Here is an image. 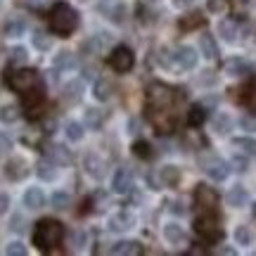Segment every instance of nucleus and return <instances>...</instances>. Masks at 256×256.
I'll list each match as a JSON object with an SVG mask.
<instances>
[{"mask_svg":"<svg viewBox=\"0 0 256 256\" xmlns=\"http://www.w3.org/2000/svg\"><path fill=\"white\" fill-rule=\"evenodd\" d=\"M202 24H204V17H202V12H192V14H188V17L180 19V28H185V31L200 28Z\"/></svg>","mask_w":256,"mask_h":256,"instance_id":"37","label":"nucleus"},{"mask_svg":"<svg viewBox=\"0 0 256 256\" xmlns=\"http://www.w3.org/2000/svg\"><path fill=\"white\" fill-rule=\"evenodd\" d=\"M5 174L10 180H22L28 176V164L24 156H12L8 164H5Z\"/></svg>","mask_w":256,"mask_h":256,"instance_id":"14","label":"nucleus"},{"mask_svg":"<svg viewBox=\"0 0 256 256\" xmlns=\"http://www.w3.org/2000/svg\"><path fill=\"white\" fill-rule=\"evenodd\" d=\"M0 8H2V0H0Z\"/></svg>","mask_w":256,"mask_h":256,"instance_id":"56","label":"nucleus"},{"mask_svg":"<svg viewBox=\"0 0 256 256\" xmlns=\"http://www.w3.org/2000/svg\"><path fill=\"white\" fill-rule=\"evenodd\" d=\"M194 202L200 204L202 209H214V206L218 204V194H216V190H211L209 185H197Z\"/></svg>","mask_w":256,"mask_h":256,"instance_id":"15","label":"nucleus"},{"mask_svg":"<svg viewBox=\"0 0 256 256\" xmlns=\"http://www.w3.org/2000/svg\"><path fill=\"white\" fill-rule=\"evenodd\" d=\"M171 88L168 86H164V83H152L150 88H147V100H150V104L152 107H156V110H164L166 104L171 102Z\"/></svg>","mask_w":256,"mask_h":256,"instance_id":"10","label":"nucleus"},{"mask_svg":"<svg viewBox=\"0 0 256 256\" xmlns=\"http://www.w3.org/2000/svg\"><path fill=\"white\" fill-rule=\"evenodd\" d=\"M223 69H226V74H228V76L240 78V76H249V74H252V64H249L247 60H242V57H230Z\"/></svg>","mask_w":256,"mask_h":256,"instance_id":"16","label":"nucleus"},{"mask_svg":"<svg viewBox=\"0 0 256 256\" xmlns=\"http://www.w3.org/2000/svg\"><path fill=\"white\" fill-rule=\"evenodd\" d=\"M180 168L176 164H166V166H162L159 168V180L166 185V188H176V185L180 183Z\"/></svg>","mask_w":256,"mask_h":256,"instance_id":"22","label":"nucleus"},{"mask_svg":"<svg viewBox=\"0 0 256 256\" xmlns=\"http://www.w3.org/2000/svg\"><path fill=\"white\" fill-rule=\"evenodd\" d=\"M230 164L235 166V171H240V174H244V171L249 168V159H247V156H242V154H235V156H232V162H230Z\"/></svg>","mask_w":256,"mask_h":256,"instance_id":"45","label":"nucleus"},{"mask_svg":"<svg viewBox=\"0 0 256 256\" xmlns=\"http://www.w3.org/2000/svg\"><path fill=\"white\" fill-rule=\"evenodd\" d=\"M112 254H116V256H138V254H142V244H140L138 240H121V242H116V244L112 247Z\"/></svg>","mask_w":256,"mask_h":256,"instance_id":"18","label":"nucleus"},{"mask_svg":"<svg viewBox=\"0 0 256 256\" xmlns=\"http://www.w3.org/2000/svg\"><path fill=\"white\" fill-rule=\"evenodd\" d=\"M50 204H52V209L64 211L66 206H69V204H72V197H69V192L57 190V192H52V197H50Z\"/></svg>","mask_w":256,"mask_h":256,"instance_id":"35","label":"nucleus"},{"mask_svg":"<svg viewBox=\"0 0 256 256\" xmlns=\"http://www.w3.org/2000/svg\"><path fill=\"white\" fill-rule=\"evenodd\" d=\"M48 159L55 166H69L72 164V152L64 145H50L48 147Z\"/></svg>","mask_w":256,"mask_h":256,"instance_id":"19","label":"nucleus"},{"mask_svg":"<svg viewBox=\"0 0 256 256\" xmlns=\"http://www.w3.org/2000/svg\"><path fill=\"white\" fill-rule=\"evenodd\" d=\"M206 8H209V12L218 14V12L226 10V0H206Z\"/></svg>","mask_w":256,"mask_h":256,"instance_id":"48","label":"nucleus"},{"mask_svg":"<svg viewBox=\"0 0 256 256\" xmlns=\"http://www.w3.org/2000/svg\"><path fill=\"white\" fill-rule=\"evenodd\" d=\"M240 126H242V130L254 133V130H256V119H254V116H249V114H244V116L240 119Z\"/></svg>","mask_w":256,"mask_h":256,"instance_id":"47","label":"nucleus"},{"mask_svg":"<svg viewBox=\"0 0 256 256\" xmlns=\"http://www.w3.org/2000/svg\"><path fill=\"white\" fill-rule=\"evenodd\" d=\"M22 202H24V206H26V209L38 211V209H43V204H46V194H43L40 188H26Z\"/></svg>","mask_w":256,"mask_h":256,"instance_id":"17","label":"nucleus"},{"mask_svg":"<svg viewBox=\"0 0 256 256\" xmlns=\"http://www.w3.org/2000/svg\"><path fill=\"white\" fill-rule=\"evenodd\" d=\"M254 216H256V204H254Z\"/></svg>","mask_w":256,"mask_h":256,"instance_id":"55","label":"nucleus"},{"mask_svg":"<svg viewBox=\"0 0 256 256\" xmlns=\"http://www.w3.org/2000/svg\"><path fill=\"white\" fill-rule=\"evenodd\" d=\"M17 119H19L17 104H2V107H0V121H2V124H14Z\"/></svg>","mask_w":256,"mask_h":256,"instance_id":"36","label":"nucleus"},{"mask_svg":"<svg viewBox=\"0 0 256 256\" xmlns=\"http://www.w3.org/2000/svg\"><path fill=\"white\" fill-rule=\"evenodd\" d=\"M83 168L92 180H104L107 178V162L102 159L98 152H88L83 156Z\"/></svg>","mask_w":256,"mask_h":256,"instance_id":"7","label":"nucleus"},{"mask_svg":"<svg viewBox=\"0 0 256 256\" xmlns=\"http://www.w3.org/2000/svg\"><path fill=\"white\" fill-rule=\"evenodd\" d=\"M10 60H12V64H26L28 62V50L22 46L12 48V50H10Z\"/></svg>","mask_w":256,"mask_h":256,"instance_id":"43","label":"nucleus"},{"mask_svg":"<svg viewBox=\"0 0 256 256\" xmlns=\"http://www.w3.org/2000/svg\"><path fill=\"white\" fill-rule=\"evenodd\" d=\"M36 72L34 69H19V72H12L10 74V78H8V83H10V88L12 90H17V92H26L28 88H34L36 86Z\"/></svg>","mask_w":256,"mask_h":256,"instance_id":"8","label":"nucleus"},{"mask_svg":"<svg viewBox=\"0 0 256 256\" xmlns=\"http://www.w3.org/2000/svg\"><path fill=\"white\" fill-rule=\"evenodd\" d=\"M26 19H22V17H14V19H10L8 24H5V36L8 38H22L24 34H26Z\"/></svg>","mask_w":256,"mask_h":256,"instance_id":"30","label":"nucleus"},{"mask_svg":"<svg viewBox=\"0 0 256 256\" xmlns=\"http://www.w3.org/2000/svg\"><path fill=\"white\" fill-rule=\"evenodd\" d=\"M194 232L200 235L204 242H218L220 240V226L218 220L214 218V216H200V218L194 220Z\"/></svg>","mask_w":256,"mask_h":256,"instance_id":"5","label":"nucleus"},{"mask_svg":"<svg viewBox=\"0 0 256 256\" xmlns=\"http://www.w3.org/2000/svg\"><path fill=\"white\" fill-rule=\"evenodd\" d=\"M226 200H228L230 206H235V209H242V206H244V204L249 202V192L244 190V185L238 183V185H232V188L228 190V197H226Z\"/></svg>","mask_w":256,"mask_h":256,"instance_id":"25","label":"nucleus"},{"mask_svg":"<svg viewBox=\"0 0 256 256\" xmlns=\"http://www.w3.org/2000/svg\"><path fill=\"white\" fill-rule=\"evenodd\" d=\"M83 90H86L83 81H78V78H72L69 83H64L62 98H64L66 102H78V100L83 98Z\"/></svg>","mask_w":256,"mask_h":256,"instance_id":"24","label":"nucleus"},{"mask_svg":"<svg viewBox=\"0 0 256 256\" xmlns=\"http://www.w3.org/2000/svg\"><path fill=\"white\" fill-rule=\"evenodd\" d=\"M162 235H164L166 244H171V247H180V244H185V242H188L185 228L180 226V223H176V220H168V223H164Z\"/></svg>","mask_w":256,"mask_h":256,"instance_id":"12","label":"nucleus"},{"mask_svg":"<svg viewBox=\"0 0 256 256\" xmlns=\"http://www.w3.org/2000/svg\"><path fill=\"white\" fill-rule=\"evenodd\" d=\"M204 119H206V112H204V107H202V104H194V107L190 110V114H188L190 126H202V124H204Z\"/></svg>","mask_w":256,"mask_h":256,"instance_id":"40","label":"nucleus"},{"mask_svg":"<svg viewBox=\"0 0 256 256\" xmlns=\"http://www.w3.org/2000/svg\"><path fill=\"white\" fill-rule=\"evenodd\" d=\"M202 168H204V174L209 176L211 180H216V183H220V180H226L230 174V164L226 162V159H220V156L216 154H209L202 159Z\"/></svg>","mask_w":256,"mask_h":256,"instance_id":"3","label":"nucleus"},{"mask_svg":"<svg viewBox=\"0 0 256 256\" xmlns=\"http://www.w3.org/2000/svg\"><path fill=\"white\" fill-rule=\"evenodd\" d=\"M197 62H200V55H197V50L192 46H180L174 52V64L180 72H192L197 66Z\"/></svg>","mask_w":256,"mask_h":256,"instance_id":"9","label":"nucleus"},{"mask_svg":"<svg viewBox=\"0 0 256 256\" xmlns=\"http://www.w3.org/2000/svg\"><path fill=\"white\" fill-rule=\"evenodd\" d=\"M200 86H204V88H206V86H216V76L211 72H204L200 76Z\"/></svg>","mask_w":256,"mask_h":256,"instance_id":"49","label":"nucleus"},{"mask_svg":"<svg viewBox=\"0 0 256 256\" xmlns=\"http://www.w3.org/2000/svg\"><path fill=\"white\" fill-rule=\"evenodd\" d=\"M64 240V226L60 220H52V218H43L36 223V228H34V244L38 249H48L57 247L60 242Z\"/></svg>","mask_w":256,"mask_h":256,"instance_id":"1","label":"nucleus"},{"mask_svg":"<svg viewBox=\"0 0 256 256\" xmlns=\"http://www.w3.org/2000/svg\"><path fill=\"white\" fill-rule=\"evenodd\" d=\"M164 114H166V112L156 110V107H154V114H152V124H154V126L159 128V130H162V133H164V130H168V128H171V121L166 119Z\"/></svg>","mask_w":256,"mask_h":256,"instance_id":"44","label":"nucleus"},{"mask_svg":"<svg viewBox=\"0 0 256 256\" xmlns=\"http://www.w3.org/2000/svg\"><path fill=\"white\" fill-rule=\"evenodd\" d=\"M211 130H214L216 136H228L230 130H232V116H230L228 112H218V114L211 119Z\"/></svg>","mask_w":256,"mask_h":256,"instance_id":"20","label":"nucleus"},{"mask_svg":"<svg viewBox=\"0 0 256 256\" xmlns=\"http://www.w3.org/2000/svg\"><path fill=\"white\" fill-rule=\"evenodd\" d=\"M133 154L136 156H140V159H152V145L147 142V140H136L133 142Z\"/></svg>","mask_w":256,"mask_h":256,"instance_id":"39","label":"nucleus"},{"mask_svg":"<svg viewBox=\"0 0 256 256\" xmlns=\"http://www.w3.org/2000/svg\"><path fill=\"white\" fill-rule=\"evenodd\" d=\"M40 102H43V92H40V90H34V88H28V90L24 92V104H26L28 110L38 107Z\"/></svg>","mask_w":256,"mask_h":256,"instance_id":"42","label":"nucleus"},{"mask_svg":"<svg viewBox=\"0 0 256 256\" xmlns=\"http://www.w3.org/2000/svg\"><path fill=\"white\" fill-rule=\"evenodd\" d=\"M92 95H95V100L98 102H110L114 98V83L110 78H100V81H95L92 86Z\"/></svg>","mask_w":256,"mask_h":256,"instance_id":"23","label":"nucleus"},{"mask_svg":"<svg viewBox=\"0 0 256 256\" xmlns=\"http://www.w3.org/2000/svg\"><path fill=\"white\" fill-rule=\"evenodd\" d=\"M31 43H34V48H36V50H40V52H48V50H52V38L46 36L43 31H36V34L31 36Z\"/></svg>","mask_w":256,"mask_h":256,"instance_id":"34","label":"nucleus"},{"mask_svg":"<svg viewBox=\"0 0 256 256\" xmlns=\"http://www.w3.org/2000/svg\"><path fill=\"white\" fill-rule=\"evenodd\" d=\"M232 147H238L240 152H244V154H256V138H249V136L235 138Z\"/></svg>","mask_w":256,"mask_h":256,"instance_id":"33","label":"nucleus"},{"mask_svg":"<svg viewBox=\"0 0 256 256\" xmlns=\"http://www.w3.org/2000/svg\"><path fill=\"white\" fill-rule=\"evenodd\" d=\"M83 121H86L88 128L98 130V128H102V124H104V112H102L100 107H88V110L83 112Z\"/></svg>","mask_w":256,"mask_h":256,"instance_id":"27","label":"nucleus"},{"mask_svg":"<svg viewBox=\"0 0 256 256\" xmlns=\"http://www.w3.org/2000/svg\"><path fill=\"white\" fill-rule=\"evenodd\" d=\"M136 223H138V218H136V214L133 211H128V209H121V211H116V214H112L110 218H107V228L112 230V232H128V230H133L136 228Z\"/></svg>","mask_w":256,"mask_h":256,"instance_id":"6","label":"nucleus"},{"mask_svg":"<svg viewBox=\"0 0 256 256\" xmlns=\"http://www.w3.org/2000/svg\"><path fill=\"white\" fill-rule=\"evenodd\" d=\"M244 102H247V107L252 112H256V81L252 83L247 88V95H244Z\"/></svg>","mask_w":256,"mask_h":256,"instance_id":"46","label":"nucleus"},{"mask_svg":"<svg viewBox=\"0 0 256 256\" xmlns=\"http://www.w3.org/2000/svg\"><path fill=\"white\" fill-rule=\"evenodd\" d=\"M218 34L226 43H238V36H240L238 22H232V19H223V22H218Z\"/></svg>","mask_w":256,"mask_h":256,"instance_id":"26","label":"nucleus"},{"mask_svg":"<svg viewBox=\"0 0 256 256\" xmlns=\"http://www.w3.org/2000/svg\"><path fill=\"white\" fill-rule=\"evenodd\" d=\"M52 66H55L57 72H74V69L78 66V60H76V55H74V52H69V50H62L60 55H55V60H52Z\"/></svg>","mask_w":256,"mask_h":256,"instance_id":"21","label":"nucleus"},{"mask_svg":"<svg viewBox=\"0 0 256 256\" xmlns=\"http://www.w3.org/2000/svg\"><path fill=\"white\" fill-rule=\"evenodd\" d=\"M76 24H78V12L72 5L57 2L55 8L50 10V26H52L55 34L66 36V34H72L74 28H76Z\"/></svg>","mask_w":256,"mask_h":256,"instance_id":"2","label":"nucleus"},{"mask_svg":"<svg viewBox=\"0 0 256 256\" xmlns=\"http://www.w3.org/2000/svg\"><path fill=\"white\" fill-rule=\"evenodd\" d=\"M10 204H12V202H10V194L0 192V216H5V214L10 211Z\"/></svg>","mask_w":256,"mask_h":256,"instance_id":"50","label":"nucleus"},{"mask_svg":"<svg viewBox=\"0 0 256 256\" xmlns=\"http://www.w3.org/2000/svg\"><path fill=\"white\" fill-rule=\"evenodd\" d=\"M126 128H130L128 133H138V121H136V119H130V121L126 124Z\"/></svg>","mask_w":256,"mask_h":256,"instance_id":"54","label":"nucleus"},{"mask_svg":"<svg viewBox=\"0 0 256 256\" xmlns=\"http://www.w3.org/2000/svg\"><path fill=\"white\" fill-rule=\"evenodd\" d=\"M98 12L102 17L112 19V22H121L126 14V2L124 0H100L98 2Z\"/></svg>","mask_w":256,"mask_h":256,"instance_id":"11","label":"nucleus"},{"mask_svg":"<svg viewBox=\"0 0 256 256\" xmlns=\"http://www.w3.org/2000/svg\"><path fill=\"white\" fill-rule=\"evenodd\" d=\"M36 176L40 178V180H46V183H52L57 178V168L55 164L50 162V159H40L36 164Z\"/></svg>","mask_w":256,"mask_h":256,"instance_id":"29","label":"nucleus"},{"mask_svg":"<svg viewBox=\"0 0 256 256\" xmlns=\"http://www.w3.org/2000/svg\"><path fill=\"white\" fill-rule=\"evenodd\" d=\"M232 238H235V244H240V247H252L254 244V230L249 226H238Z\"/></svg>","mask_w":256,"mask_h":256,"instance_id":"31","label":"nucleus"},{"mask_svg":"<svg viewBox=\"0 0 256 256\" xmlns=\"http://www.w3.org/2000/svg\"><path fill=\"white\" fill-rule=\"evenodd\" d=\"M110 64L114 72L119 74H126L133 69V64H136V55H133V50L128 46H116L114 50L110 52Z\"/></svg>","mask_w":256,"mask_h":256,"instance_id":"4","label":"nucleus"},{"mask_svg":"<svg viewBox=\"0 0 256 256\" xmlns=\"http://www.w3.org/2000/svg\"><path fill=\"white\" fill-rule=\"evenodd\" d=\"M10 228H12V230H22V228H24V226H22V216H14V218H12V223H10Z\"/></svg>","mask_w":256,"mask_h":256,"instance_id":"53","label":"nucleus"},{"mask_svg":"<svg viewBox=\"0 0 256 256\" xmlns=\"http://www.w3.org/2000/svg\"><path fill=\"white\" fill-rule=\"evenodd\" d=\"M5 254L8 256H26L28 249L24 242H19V240H12V242H8V247H5Z\"/></svg>","mask_w":256,"mask_h":256,"instance_id":"41","label":"nucleus"},{"mask_svg":"<svg viewBox=\"0 0 256 256\" xmlns=\"http://www.w3.org/2000/svg\"><path fill=\"white\" fill-rule=\"evenodd\" d=\"M112 43V36H107V34H98V36H92L90 38V50H95V52H104L107 48H110Z\"/></svg>","mask_w":256,"mask_h":256,"instance_id":"38","label":"nucleus"},{"mask_svg":"<svg viewBox=\"0 0 256 256\" xmlns=\"http://www.w3.org/2000/svg\"><path fill=\"white\" fill-rule=\"evenodd\" d=\"M171 211H174V214H178V216H183L185 211V202H180V200H176V202H171Z\"/></svg>","mask_w":256,"mask_h":256,"instance_id":"51","label":"nucleus"},{"mask_svg":"<svg viewBox=\"0 0 256 256\" xmlns=\"http://www.w3.org/2000/svg\"><path fill=\"white\" fill-rule=\"evenodd\" d=\"M112 190L116 194H128L133 190V174L128 168H116V174L112 178Z\"/></svg>","mask_w":256,"mask_h":256,"instance_id":"13","label":"nucleus"},{"mask_svg":"<svg viewBox=\"0 0 256 256\" xmlns=\"http://www.w3.org/2000/svg\"><path fill=\"white\" fill-rule=\"evenodd\" d=\"M171 5H174L176 10H188L194 5V0H171Z\"/></svg>","mask_w":256,"mask_h":256,"instance_id":"52","label":"nucleus"},{"mask_svg":"<svg viewBox=\"0 0 256 256\" xmlns=\"http://www.w3.org/2000/svg\"><path fill=\"white\" fill-rule=\"evenodd\" d=\"M64 136H66L69 142H81L83 136H86V130H83V126L78 121H66V124H64Z\"/></svg>","mask_w":256,"mask_h":256,"instance_id":"32","label":"nucleus"},{"mask_svg":"<svg viewBox=\"0 0 256 256\" xmlns=\"http://www.w3.org/2000/svg\"><path fill=\"white\" fill-rule=\"evenodd\" d=\"M200 50L202 55H204V60H209V62H214V60H218V46H216V40H214V36H204L200 38Z\"/></svg>","mask_w":256,"mask_h":256,"instance_id":"28","label":"nucleus"}]
</instances>
